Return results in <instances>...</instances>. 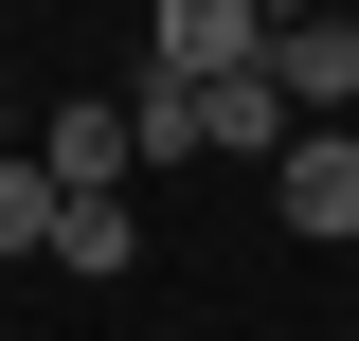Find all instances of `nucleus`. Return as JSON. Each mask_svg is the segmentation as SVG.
Here are the masks:
<instances>
[{"instance_id":"nucleus-6","label":"nucleus","mask_w":359,"mask_h":341,"mask_svg":"<svg viewBox=\"0 0 359 341\" xmlns=\"http://www.w3.org/2000/svg\"><path fill=\"white\" fill-rule=\"evenodd\" d=\"M126 252H144V215H126V198H72V215H54V269H90V288H108Z\"/></svg>"},{"instance_id":"nucleus-2","label":"nucleus","mask_w":359,"mask_h":341,"mask_svg":"<svg viewBox=\"0 0 359 341\" xmlns=\"http://www.w3.org/2000/svg\"><path fill=\"white\" fill-rule=\"evenodd\" d=\"M269 90L287 126H359V18H269Z\"/></svg>"},{"instance_id":"nucleus-4","label":"nucleus","mask_w":359,"mask_h":341,"mask_svg":"<svg viewBox=\"0 0 359 341\" xmlns=\"http://www.w3.org/2000/svg\"><path fill=\"white\" fill-rule=\"evenodd\" d=\"M36 162H54V198H126V162H144V144H126V108L90 90V108H54V126H36Z\"/></svg>"},{"instance_id":"nucleus-7","label":"nucleus","mask_w":359,"mask_h":341,"mask_svg":"<svg viewBox=\"0 0 359 341\" xmlns=\"http://www.w3.org/2000/svg\"><path fill=\"white\" fill-rule=\"evenodd\" d=\"M54 215H72V198H54V162L18 144V162H0V252H54Z\"/></svg>"},{"instance_id":"nucleus-8","label":"nucleus","mask_w":359,"mask_h":341,"mask_svg":"<svg viewBox=\"0 0 359 341\" xmlns=\"http://www.w3.org/2000/svg\"><path fill=\"white\" fill-rule=\"evenodd\" d=\"M0 162H18V108H0Z\"/></svg>"},{"instance_id":"nucleus-1","label":"nucleus","mask_w":359,"mask_h":341,"mask_svg":"<svg viewBox=\"0 0 359 341\" xmlns=\"http://www.w3.org/2000/svg\"><path fill=\"white\" fill-rule=\"evenodd\" d=\"M144 72H180V90H252V72H269V18H252V0H162V18H144Z\"/></svg>"},{"instance_id":"nucleus-3","label":"nucleus","mask_w":359,"mask_h":341,"mask_svg":"<svg viewBox=\"0 0 359 341\" xmlns=\"http://www.w3.org/2000/svg\"><path fill=\"white\" fill-rule=\"evenodd\" d=\"M269 215H287V234H359V126L287 144V162H269Z\"/></svg>"},{"instance_id":"nucleus-5","label":"nucleus","mask_w":359,"mask_h":341,"mask_svg":"<svg viewBox=\"0 0 359 341\" xmlns=\"http://www.w3.org/2000/svg\"><path fill=\"white\" fill-rule=\"evenodd\" d=\"M126 144H144V162H198V144H216V90H180V72H126Z\"/></svg>"}]
</instances>
